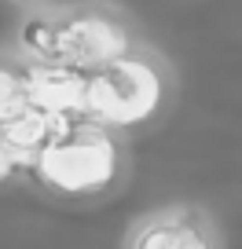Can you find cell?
<instances>
[{
	"label": "cell",
	"instance_id": "obj_1",
	"mask_svg": "<svg viewBox=\"0 0 242 249\" xmlns=\"http://www.w3.org/2000/svg\"><path fill=\"white\" fill-rule=\"evenodd\" d=\"M129 249H217V231L202 209L172 205L143 220L132 231Z\"/></svg>",
	"mask_w": 242,
	"mask_h": 249
}]
</instances>
